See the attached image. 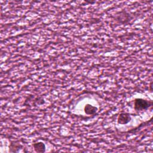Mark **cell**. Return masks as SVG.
<instances>
[{"mask_svg":"<svg viewBox=\"0 0 153 153\" xmlns=\"http://www.w3.org/2000/svg\"><path fill=\"white\" fill-rule=\"evenodd\" d=\"M152 104V101H148L142 99H136L135 102V109L137 111L147 110Z\"/></svg>","mask_w":153,"mask_h":153,"instance_id":"1","label":"cell"},{"mask_svg":"<svg viewBox=\"0 0 153 153\" xmlns=\"http://www.w3.org/2000/svg\"><path fill=\"white\" fill-rule=\"evenodd\" d=\"M84 110H85V112L88 114H93L94 112H96L97 110V108L96 107H94L92 105L88 104L84 108Z\"/></svg>","mask_w":153,"mask_h":153,"instance_id":"4","label":"cell"},{"mask_svg":"<svg viewBox=\"0 0 153 153\" xmlns=\"http://www.w3.org/2000/svg\"><path fill=\"white\" fill-rule=\"evenodd\" d=\"M130 121V117L127 114L122 113L118 117V123L121 124H125Z\"/></svg>","mask_w":153,"mask_h":153,"instance_id":"2","label":"cell"},{"mask_svg":"<svg viewBox=\"0 0 153 153\" xmlns=\"http://www.w3.org/2000/svg\"><path fill=\"white\" fill-rule=\"evenodd\" d=\"M35 150L38 152H43L45 151V147L43 142H38L34 145Z\"/></svg>","mask_w":153,"mask_h":153,"instance_id":"3","label":"cell"}]
</instances>
